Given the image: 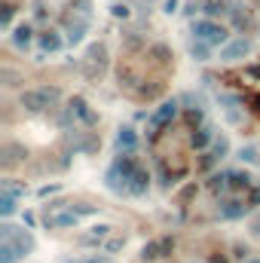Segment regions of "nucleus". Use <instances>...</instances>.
<instances>
[{"instance_id": "f257e3e1", "label": "nucleus", "mask_w": 260, "mask_h": 263, "mask_svg": "<svg viewBox=\"0 0 260 263\" xmlns=\"http://www.w3.org/2000/svg\"><path fill=\"white\" fill-rule=\"evenodd\" d=\"M227 86L239 92V98L245 101V107L260 120V65H251V67H242V70L227 73Z\"/></svg>"}]
</instances>
